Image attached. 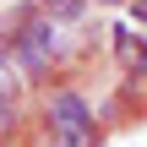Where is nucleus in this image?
Listing matches in <instances>:
<instances>
[{"label":"nucleus","mask_w":147,"mask_h":147,"mask_svg":"<svg viewBox=\"0 0 147 147\" xmlns=\"http://www.w3.org/2000/svg\"><path fill=\"white\" fill-rule=\"evenodd\" d=\"M44 120L60 125V131H98V109L76 87H49L44 93Z\"/></svg>","instance_id":"1"},{"label":"nucleus","mask_w":147,"mask_h":147,"mask_svg":"<svg viewBox=\"0 0 147 147\" xmlns=\"http://www.w3.org/2000/svg\"><path fill=\"white\" fill-rule=\"evenodd\" d=\"M109 49H115V65H120V71L131 76V82H147V33H131V27H115Z\"/></svg>","instance_id":"2"},{"label":"nucleus","mask_w":147,"mask_h":147,"mask_svg":"<svg viewBox=\"0 0 147 147\" xmlns=\"http://www.w3.org/2000/svg\"><path fill=\"white\" fill-rule=\"evenodd\" d=\"M98 142H104V125L98 131H60V125L38 120V131H33V147H98Z\"/></svg>","instance_id":"3"},{"label":"nucleus","mask_w":147,"mask_h":147,"mask_svg":"<svg viewBox=\"0 0 147 147\" xmlns=\"http://www.w3.org/2000/svg\"><path fill=\"white\" fill-rule=\"evenodd\" d=\"M22 131V98H5L0 93V142H11Z\"/></svg>","instance_id":"4"}]
</instances>
